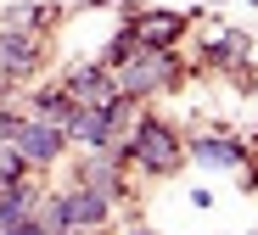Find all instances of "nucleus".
Returning <instances> with one entry per match:
<instances>
[{
	"label": "nucleus",
	"mask_w": 258,
	"mask_h": 235,
	"mask_svg": "<svg viewBox=\"0 0 258 235\" xmlns=\"http://www.w3.org/2000/svg\"><path fill=\"white\" fill-rule=\"evenodd\" d=\"M45 56V45H39L34 28H17V23H0V79H28Z\"/></svg>",
	"instance_id": "nucleus-6"
},
{
	"label": "nucleus",
	"mask_w": 258,
	"mask_h": 235,
	"mask_svg": "<svg viewBox=\"0 0 258 235\" xmlns=\"http://www.w3.org/2000/svg\"><path fill=\"white\" fill-rule=\"evenodd\" d=\"M6 235H51V229H45V218H39V213H28V218H23V224H12Z\"/></svg>",
	"instance_id": "nucleus-17"
},
{
	"label": "nucleus",
	"mask_w": 258,
	"mask_h": 235,
	"mask_svg": "<svg viewBox=\"0 0 258 235\" xmlns=\"http://www.w3.org/2000/svg\"><path fill=\"white\" fill-rule=\"evenodd\" d=\"M135 123V101L129 96H112L107 107H79L68 118V146H84V151H112L118 140Z\"/></svg>",
	"instance_id": "nucleus-3"
},
{
	"label": "nucleus",
	"mask_w": 258,
	"mask_h": 235,
	"mask_svg": "<svg viewBox=\"0 0 258 235\" xmlns=\"http://www.w3.org/2000/svg\"><path fill=\"white\" fill-rule=\"evenodd\" d=\"M129 235H152V229H129Z\"/></svg>",
	"instance_id": "nucleus-19"
},
{
	"label": "nucleus",
	"mask_w": 258,
	"mask_h": 235,
	"mask_svg": "<svg viewBox=\"0 0 258 235\" xmlns=\"http://www.w3.org/2000/svg\"><path fill=\"white\" fill-rule=\"evenodd\" d=\"M56 235H101V229H56Z\"/></svg>",
	"instance_id": "nucleus-18"
},
{
	"label": "nucleus",
	"mask_w": 258,
	"mask_h": 235,
	"mask_svg": "<svg viewBox=\"0 0 258 235\" xmlns=\"http://www.w3.org/2000/svg\"><path fill=\"white\" fill-rule=\"evenodd\" d=\"M112 157H118L123 168H141V174H152V179H168V174H180V163H185V140H180V129L168 123V118L135 112L129 134L112 146Z\"/></svg>",
	"instance_id": "nucleus-1"
},
{
	"label": "nucleus",
	"mask_w": 258,
	"mask_h": 235,
	"mask_svg": "<svg viewBox=\"0 0 258 235\" xmlns=\"http://www.w3.org/2000/svg\"><path fill=\"white\" fill-rule=\"evenodd\" d=\"M23 179H34V168H28L12 146H0V191H6V185H23Z\"/></svg>",
	"instance_id": "nucleus-15"
},
{
	"label": "nucleus",
	"mask_w": 258,
	"mask_h": 235,
	"mask_svg": "<svg viewBox=\"0 0 258 235\" xmlns=\"http://www.w3.org/2000/svg\"><path fill=\"white\" fill-rule=\"evenodd\" d=\"M241 51H247L241 34H219V39L202 45V62H208V67H230V62H241Z\"/></svg>",
	"instance_id": "nucleus-13"
},
{
	"label": "nucleus",
	"mask_w": 258,
	"mask_h": 235,
	"mask_svg": "<svg viewBox=\"0 0 258 235\" xmlns=\"http://www.w3.org/2000/svg\"><path fill=\"white\" fill-rule=\"evenodd\" d=\"M252 6H258V0H252Z\"/></svg>",
	"instance_id": "nucleus-20"
},
{
	"label": "nucleus",
	"mask_w": 258,
	"mask_h": 235,
	"mask_svg": "<svg viewBox=\"0 0 258 235\" xmlns=\"http://www.w3.org/2000/svg\"><path fill=\"white\" fill-rule=\"evenodd\" d=\"M62 90L73 96V107H107V101L118 96V79H112V67H107V62H90V67L62 73Z\"/></svg>",
	"instance_id": "nucleus-7"
},
{
	"label": "nucleus",
	"mask_w": 258,
	"mask_h": 235,
	"mask_svg": "<svg viewBox=\"0 0 258 235\" xmlns=\"http://www.w3.org/2000/svg\"><path fill=\"white\" fill-rule=\"evenodd\" d=\"M180 73H185V62L174 56V51H141L129 56V62H118L112 67V79H118V96H129V101H146V96H157V90H168V84H180Z\"/></svg>",
	"instance_id": "nucleus-4"
},
{
	"label": "nucleus",
	"mask_w": 258,
	"mask_h": 235,
	"mask_svg": "<svg viewBox=\"0 0 258 235\" xmlns=\"http://www.w3.org/2000/svg\"><path fill=\"white\" fill-rule=\"evenodd\" d=\"M6 146H12L34 174H39V168H56V163L68 157V129H56V123H45V118H34V112H28L23 129L6 140Z\"/></svg>",
	"instance_id": "nucleus-5"
},
{
	"label": "nucleus",
	"mask_w": 258,
	"mask_h": 235,
	"mask_svg": "<svg viewBox=\"0 0 258 235\" xmlns=\"http://www.w3.org/2000/svg\"><path fill=\"white\" fill-rule=\"evenodd\" d=\"M191 163H202V168H241L247 163V146L241 140H230V134H191Z\"/></svg>",
	"instance_id": "nucleus-9"
},
{
	"label": "nucleus",
	"mask_w": 258,
	"mask_h": 235,
	"mask_svg": "<svg viewBox=\"0 0 258 235\" xmlns=\"http://www.w3.org/2000/svg\"><path fill=\"white\" fill-rule=\"evenodd\" d=\"M73 185H96V191H107L112 202L123 196V163L112 151H90L79 168H73Z\"/></svg>",
	"instance_id": "nucleus-10"
},
{
	"label": "nucleus",
	"mask_w": 258,
	"mask_h": 235,
	"mask_svg": "<svg viewBox=\"0 0 258 235\" xmlns=\"http://www.w3.org/2000/svg\"><path fill=\"white\" fill-rule=\"evenodd\" d=\"M39 218H45V229H107L112 218V196L96 191V185H68V191H51V196H39L34 207Z\"/></svg>",
	"instance_id": "nucleus-2"
},
{
	"label": "nucleus",
	"mask_w": 258,
	"mask_h": 235,
	"mask_svg": "<svg viewBox=\"0 0 258 235\" xmlns=\"http://www.w3.org/2000/svg\"><path fill=\"white\" fill-rule=\"evenodd\" d=\"M28 112L45 118V123H56V129H68V118H73L79 107H73V96H68L62 84H39L34 96H28Z\"/></svg>",
	"instance_id": "nucleus-11"
},
{
	"label": "nucleus",
	"mask_w": 258,
	"mask_h": 235,
	"mask_svg": "<svg viewBox=\"0 0 258 235\" xmlns=\"http://www.w3.org/2000/svg\"><path fill=\"white\" fill-rule=\"evenodd\" d=\"M34 207H39V185H34V179H23V185H6V191H0V235H6L12 224H23Z\"/></svg>",
	"instance_id": "nucleus-12"
},
{
	"label": "nucleus",
	"mask_w": 258,
	"mask_h": 235,
	"mask_svg": "<svg viewBox=\"0 0 258 235\" xmlns=\"http://www.w3.org/2000/svg\"><path fill=\"white\" fill-rule=\"evenodd\" d=\"M23 118H28V112H17V107H0V146H6V140L23 129Z\"/></svg>",
	"instance_id": "nucleus-16"
},
{
	"label": "nucleus",
	"mask_w": 258,
	"mask_h": 235,
	"mask_svg": "<svg viewBox=\"0 0 258 235\" xmlns=\"http://www.w3.org/2000/svg\"><path fill=\"white\" fill-rule=\"evenodd\" d=\"M252 73H258V67H252Z\"/></svg>",
	"instance_id": "nucleus-21"
},
{
	"label": "nucleus",
	"mask_w": 258,
	"mask_h": 235,
	"mask_svg": "<svg viewBox=\"0 0 258 235\" xmlns=\"http://www.w3.org/2000/svg\"><path fill=\"white\" fill-rule=\"evenodd\" d=\"M135 51H141V34H135V28L123 23V28L112 34V45H107V56H101V62H107V67H118V62H129Z\"/></svg>",
	"instance_id": "nucleus-14"
},
{
	"label": "nucleus",
	"mask_w": 258,
	"mask_h": 235,
	"mask_svg": "<svg viewBox=\"0 0 258 235\" xmlns=\"http://www.w3.org/2000/svg\"><path fill=\"white\" fill-rule=\"evenodd\" d=\"M129 28L141 34L146 51H174L185 39V28H191V17H180V12H141V17H129Z\"/></svg>",
	"instance_id": "nucleus-8"
}]
</instances>
